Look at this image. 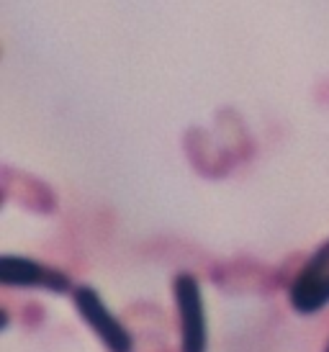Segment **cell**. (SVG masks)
Segmentation results:
<instances>
[{"instance_id": "obj_2", "label": "cell", "mask_w": 329, "mask_h": 352, "mask_svg": "<svg viewBox=\"0 0 329 352\" xmlns=\"http://www.w3.org/2000/svg\"><path fill=\"white\" fill-rule=\"evenodd\" d=\"M72 303L78 309L80 319L98 334V340L106 344L108 352H131L134 350V340L124 324L118 322L111 314L100 294L90 285H78L72 291Z\"/></svg>"}, {"instance_id": "obj_4", "label": "cell", "mask_w": 329, "mask_h": 352, "mask_svg": "<svg viewBox=\"0 0 329 352\" xmlns=\"http://www.w3.org/2000/svg\"><path fill=\"white\" fill-rule=\"evenodd\" d=\"M0 283L8 288H44L49 294H72V280L67 273L57 267L21 257V254H3L0 257Z\"/></svg>"}, {"instance_id": "obj_3", "label": "cell", "mask_w": 329, "mask_h": 352, "mask_svg": "<svg viewBox=\"0 0 329 352\" xmlns=\"http://www.w3.org/2000/svg\"><path fill=\"white\" fill-rule=\"evenodd\" d=\"M288 303L299 314H317L329 303V239L296 273L288 288Z\"/></svg>"}, {"instance_id": "obj_5", "label": "cell", "mask_w": 329, "mask_h": 352, "mask_svg": "<svg viewBox=\"0 0 329 352\" xmlns=\"http://www.w3.org/2000/svg\"><path fill=\"white\" fill-rule=\"evenodd\" d=\"M324 352H329V344H327V350H324Z\"/></svg>"}, {"instance_id": "obj_1", "label": "cell", "mask_w": 329, "mask_h": 352, "mask_svg": "<svg viewBox=\"0 0 329 352\" xmlns=\"http://www.w3.org/2000/svg\"><path fill=\"white\" fill-rule=\"evenodd\" d=\"M173 296L180 316V352H206L209 329L201 285L191 273H178L173 280Z\"/></svg>"}]
</instances>
